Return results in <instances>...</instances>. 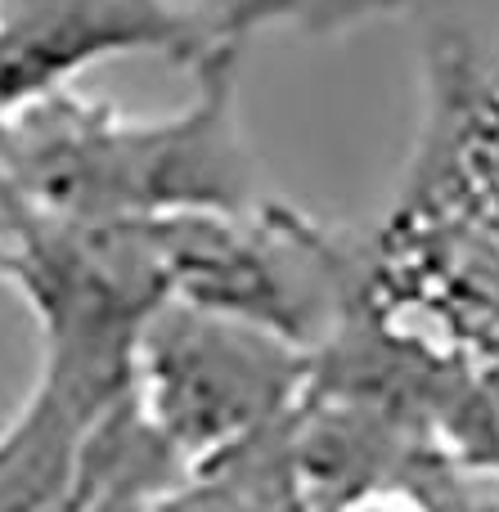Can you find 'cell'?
<instances>
[{"label":"cell","instance_id":"cell-1","mask_svg":"<svg viewBox=\"0 0 499 512\" xmlns=\"http://www.w3.org/2000/svg\"><path fill=\"white\" fill-rule=\"evenodd\" d=\"M203 104L167 126H117L68 108L23 131L18 176L68 225H122L126 212H239L248 162L230 126V77L212 63Z\"/></svg>","mask_w":499,"mask_h":512},{"label":"cell","instance_id":"cell-2","mask_svg":"<svg viewBox=\"0 0 499 512\" xmlns=\"http://www.w3.org/2000/svg\"><path fill=\"white\" fill-rule=\"evenodd\" d=\"M135 351L153 418L180 450L230 454L293 396L297 355L288 342L194 306H158Z\"/></svg>","mask_w":499,"mask_h":512},{"label":"cell","instance_id":"cell-3","mask_svg":"<svg viewBox=\"0 0 499 512\" xmlns=\"http://www.w3.org/2000/svg\"><path fill=\"white\" fill-rule=\"evenodd\" d=\"M387 5L392 0H230L225 18H230V27H252L261 18H306L315 27H333V23H347V18H365Z\"/></svg>","mask_w":499,"mask_h":512},{"label":"cell","instance_id":"cell-4","mask_svg":"<svg viewBox=\"0 0 499 512\" xmlns=\"http://www.w3.org/2000/svg\"><path fill=\"white\" fill-rule=\"evenodd\" d=\"M486 86H491V104H495V117H499V68L486 77ZM491 409H495V432H499V396H491ZM495 450H499V436H495ZM499 459V454H495Z\"/></svg>","mask_w":499,"mask_h":512}]
</instances>
